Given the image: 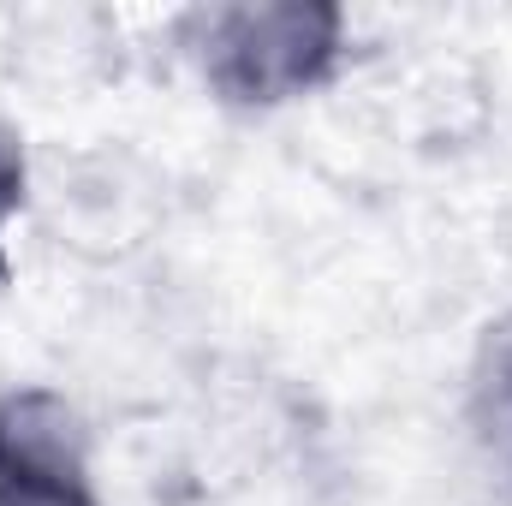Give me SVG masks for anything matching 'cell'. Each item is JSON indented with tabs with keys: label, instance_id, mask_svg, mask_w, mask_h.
<instances>
[{
	"label": "cell",
	"instance_id": "cell-1",
	"mask_svg": "<svg viewBox=\"0 0 512 506\" xmlns=\"http://www.w3.org/2000/svg\"><path fill=\"white\" fill-rule=\"evenodd\" d=\"M173 48L215 108L262 120L346 78L352 12L340 0H209L173 18Z\"/></svg>",
	"mask_w": 512,
	"mask_h": 506
},
{
	"label": "cell",
	"instance_id": "cell-2",
	"mask_svg": "<svg viewBox=\"0 0 512 506\" xmlns=\"http://www.w3.org/2000/svg\"><path fill=\"white\" fill-rule=\"evenodd\" d=\"M0 506H108L90 471V423L48 381L0 387Z\"/></svg>",
	"mask_w": 512,
	"mask_h": 506
},
{
	"label": "cell",
	"instance_id": "cell-3",
	"mask_svg": "<svg viewBox=\"0 0 512 506\" xmlns=\"http://www.w3.org/2000/svg\"><path fill=\"white\" fill-rule=\"evenodd\" d=\"M459 417H465V441L477 465L495 477L501 495H512V310L477 334Z\"/></svg>",
	"mask_w": 512,
	"mask_h": 506
},
{
	"label": "cell",
	"instance_id": "cell-4",
	"mask_svg": "<svg viewBox=\"0 0 512 506\" xmlns=\"http://www.w3.org/2000/svg\"><path fill=\"white\" fill-rule=\"evenodd\" d=\"M30 203V143L12 120H0V286H12V221L24 215Z\"/></svg>",
	"mask_w": 512,
	"mask_h": 506
}]
</instances>
